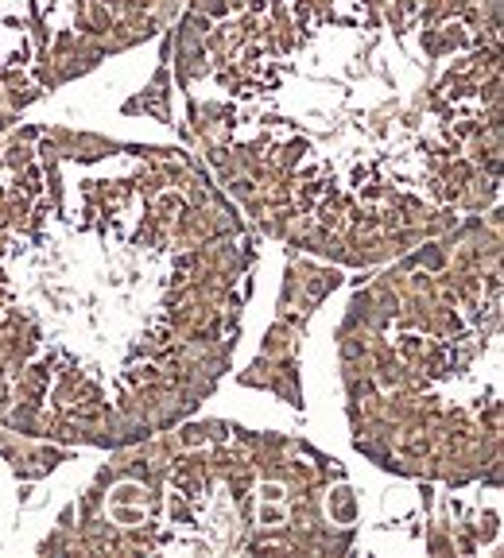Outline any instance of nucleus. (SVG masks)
<instances>
[{
	"label": "nucleus",
	"mask_w": 504,
	"mask_h": 558,
	"mask_svg": "<svg viewBox=\"0 0 504 558\" xmlns=\"http://www.w3.org/2000/svg\"><path fill=\"white\" fill-rule=\"evenodd\" d=\"M155 380V365L151 361H132V365L125 368V384L128 388H144V384Z\"/></svg>",
	"instance_id": "nucleus-1"
}]
</instances>
